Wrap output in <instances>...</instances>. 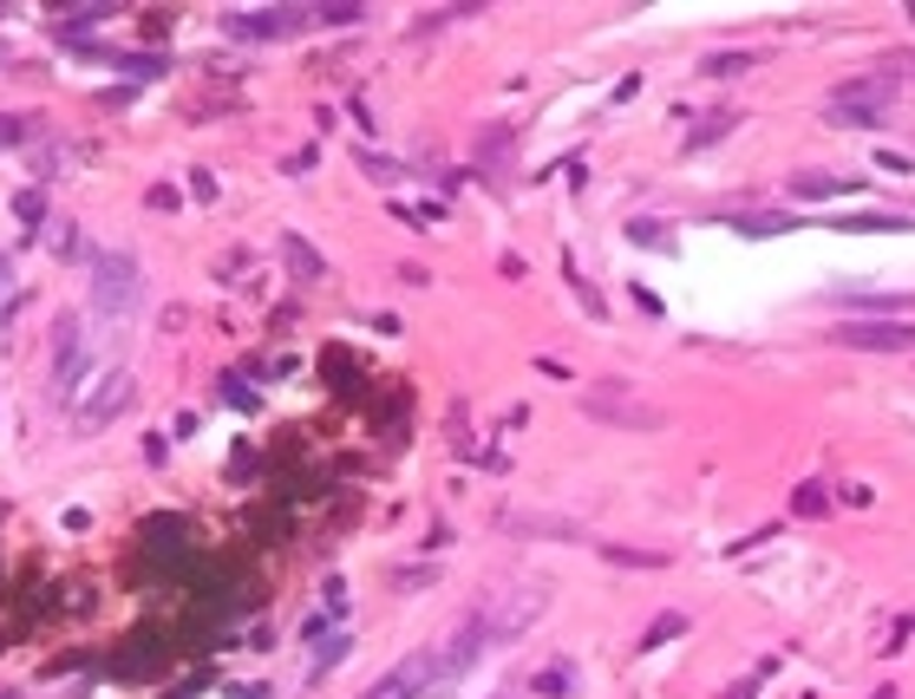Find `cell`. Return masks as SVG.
<instances>
[{
    "mask_svg": "<svg viewBox=\"0 0 915 699\" xmlns=\"http://www.w3.org/2000/svg\"><path fill=\"white\" fill-rule=\"evenodd\" d=\"M732 229H746V236H778V229H791V216H766V210H752V216H732Z\"/></svg>",
    "mask_w": 915,
    "mask_h": 699,
    "instance_id": "cell-13",
    "label": "cell"
},
{
    "mask_svg": "<svg viewBox=\"0 0 915 699\" xmlns=\"http://www.w3.org/2000/svg\"><path fill=\"white\" fill-rule=\"evenodd\" d=\"M537 693H543V699H563L569 693V674H563V667H550V674L537 680Z\"/></svg>",
    "mask_w": 915,
    "mask_h": 699,
    "instance_id": "cell-20",
    "label": "cell"
},
{
    "mask_svg": "<svg viewBox=\"0 0 915 699\" xmlns=\"http://www.w3.org/2000/svg\"><path fill=\"white\" fill-rule=\"evenodd\" d=\"M838 222H844V229H896V222H915V216H838Z\"/></svg>",
    "mask_w": 915,
    "mask_h": 699,
    "instance_id": "cell-18",
    "label": "cell"
},
{
    "mask_svg": "<svg viewBox=\"0 0 915 699\" xmlns=\"http://www.w3.org/2000/svg\"><path fill=\"white\" fill-rule=\"evenodd\" d=\"M27 138V125H20V118H0V144H20Z\"/></svg>",
    "mask_w": 915,
    "mask_h": 699,
    "instance_id": "cell-24",
    "label": "cell"
},
{
    "mask_svg": "<svg viewBox=\"0 0 915 699\" xmlns=\"http://www.w3.org/2000/svg\"><path fill=\"white\" fill-rule=\"evenodd\" d=\"M746 66H759V60H752V53H713V60H706L713 79H732V72H746Z\"/></svg>",
    "mask_w": 915,
    "mask_h": 699,
    "instance_id": "cell-16",
    "label": "cell"
},
{
    "mask_svg": "<svg viewBox=\"0 0 915 699\" xmlns=\"http://www.w3.org/2000/svg\"><path fill=\"white\" fill-rule=\"evenodd\" d=\"M732 125H739V112H726V105H719V112H713V118H700V125H694V132H687V150H706V144H713V138H726V132H732Z\"/></svg>",
    "mask_w": 915,
    "mask_h": 699,
    "instance_id": "cell-12",
    "label": "cell"
},
{
    "mask_svg": "<svg viewBox=\"0 0 915 699\" xmlns=\"http://www.w3.org/2000/svg\"><path fill=\"white\" fill-rule=\"evenodd\" d=\"M445 687H451L445 654H438V647H419V654H406L366 699H425V693H445Z\"/></svg>",
    "mask_w": 915,
    "mask_h": 699,
    "instance_id": "cell-4",
    "label": "cell"
},
{
    "mask_svg": "<svg viewBox=\"0 0 915 699\" xmlns=\"http://www.w3.org/2000/svg\"><path fill=\"white\" fill-rule=\"evenodd\" d=\"M282 255H288V269H294V281H321V275H327V262H321L301 236H282Z\"/></svg>",
    "mask_w": 915,
    "mask_h": 699,
    "instance_id": "cell-11",
    "label": "cell"
},
{
    "mask_svg": "<svg viewBox=\"0 0 915 699\" xmlns=\"http://www.w3.org/2000/svg\"><path fill=\"white\" fill-rule=\"evenodd\" d=\"M144 307V269L138 255H98V269H92V314L98 321H132Z\"/></svg>",
    "mask_w": 915,
    "mask_h": 699,
    "instance_id": "cell-2",
    "label": "cell"
},
{
    "mask_svg": "<svg viewBox=\"0 0 915 699\" xmlns=\"http://www.w3.org/2000/svg\"><path fill=\"white\" fill-rule=\"evenodd\" d=\"M13 210H20V222H40V216H46V197H40V190H20Z\"/></svg>",
    "mask_w": 915,
    "mask_h": 699,
    "instance_id": "cell-19",
    "label": "cell"
},
{
    "mask_svg": "<svg viewBox=\"0 0 915 699\" xmlns=\"http://www.w3.org/2000/svg\"><path fill=\"white\" fill-rule=\"evenodd\" d=\"M301 27H308V13H229V33H242V40H282Z\"/></svg>",
    "mask_w": 915,
    "mask_h": 699,
    "instance_id": "cell-8",
    "label": "cell"
},
{
    "mask_svg": "<svg viewBox=\"0 0 915 699\" xmlns=\"http://www.w3.org/2000/svg\"><path fill=\"white\" fill-rule=\"evenodd\" d=\"M582 413H595V419H609V425H661V413H654L647 399H634L628 386H589V393H582Z\"/></svg>",
    "mask_w": 915,
    "mask_h": 699,
    "instance_id": "cell-7",
    "label": "cell"
},
{
    "mask_svg": "<svg viewBox=\"0 0 915 699\" xmlns=\"http://www.w3.org/2000/svg\"><path fill=\"white\" fill-rule=\"evenodd\" d=\"M838 341L863 347V353H909L915 321H838Z\"/></svg>",
    "mask_w": 915,
    "mask_h": 699,
    "instance_id": "cell-5",
    "label": "cell"
},
{
    "mask_svg": "<svg viewBox=\"0 0 915 699\" xmlns=\"http://www.w3.org/2000/svg\"><path fill=\"white\" fill-rule=\"evenodd\" d=\"M353 634L347 628H327V622H314V674H327L334 660H347Z\"/></svg>",
    "mask_w": 915,
    "mask_h": 699,
    "instance_id": "cell-9",
    "label": "cell"
},
{
    "mask_svg": "<svg viewBox=\"0 0 915 699\" xmlns=\"http://www.w3.org/2000/svg\"><path fill=\"white\" fill-rule=\"evenodd\" d=\"M308 20H327V27H347V20H360V7H353V0H334V7H314Z\"/></svg>",
    "mask_w": 915,
    "mask_h": 699,
    "instance_id": "cell-17",
    "label": "cell"
},
{
    "mask_svg": "<svg viewBox=\"0 0 915 699\" xmlns=\"http://www.w3.org/2000/svg\"><path fill=\"white\" fill-rule=\"evenodd\" d=\"M98 373V353H92V334H85V321L66 314L60 321V334H53V393L79 406V393H85V379Z\"/></svg>",
    "mask_w": 915,
    "mask_h": 699,
    "instance_id": "cell-3",
    "label": "cell"
},
{
    "mask_svg": "<svg viewBox=\"0 0 915 699\" xmlns=\"http://www.w3.org/2000/svg\"><path fill=\"white\" fill-rule=\"evenodd\" d=\"M890 79H915V46L909 53H890Z\"/></svg>",
    "mask_w": 915,
    "mask_h": 699,
    "instance_id": "cell-21",
    "label": "cell"
},
{
    "mask_svg": "<svg viewBox=\"0 0 915 699\" xmlns=\"http://www.w3.org/2000/svg\"><path fill=\"white\" fill-rule=\"evenodd\" d=\"M222 399H229V406H256V393H249V386H236V379H222Z\"/></svg>",
    "mask_w": 915,
    "mask_h": 699,
    "instance_id": "cell-22",
    "label": "cell"
},
{
    "mask_svg": "<svg viewBox=\"0 0 915 699\" xmlns=\"http://www.w3.org/2000/svg\"><path fill=\"white\" fill-rule=\"evenodd\" d=\"M360 170H366L373 184H399V164H393V157H379V150H360Z\"/></svg>",
    "mask_w": 915,
    "mask_h": 699,
    "instance_id": "cell-14",
    "label": "cell"
},
{
    "mask_svg": "<svg viewBox=\"0 0 915 699\" xmlns=\"http://www.w3.org/2000/svg\"><path fill=\"white\" fill-rule=\"evenodd\" d=\"M190 197H204V204L216 197V177H210V170H197V177H190Z\"/></svg>",
    "mask_w": 915,
    "mask_h": 699,
    "instance_id": "cell-23",
    "label": "cell"
},
{
    "mask_svg": "<svg viewBox=\"0 0 915 699\" xmlns=\"http://www.w3.org/2000/svg\"><path fill=\"white\" fill-rule=\"evenodd\" d=\"M674 634H687V615H661V622H654V628L641 634V647H667V640H674Z\"/></svg>",
    "mask_w": 915,
    "mask_h": 699,
    "instance_id": "cell-15",
    "label": "cell"
},
{
    "mask_svg": "<svg viewBox=\"0 0 915 699\" xmlns=\"http://www.w3.org/2000/svg\"><path fill=\"white\" fill-rule=\"evenodd\" d=\"M890 112H896V79H890V72L844 79V85L831 92V105H824V118H831L838 132H876Z\"/></svg>",
    "mask_w": 915,
    "mask_h": 699,
    "instance_id": "cell-1",
    "label": "cell"
},
{
    "mask_svg": "<svg viewBox=\"0 0 915 699\" xmlns=\"http://www.w3.org/2000/svg\"><path fill=\"white\" fill-rule=\"evenodd\" d=\"M132 393H138V386H132V373H125V366H112V373L98 379V393H92V399H79V431L112 425L125 406H132Z\"/></svg>",
    "mask_w": 915,
    "mask_h": 699,
    "instance_id": "cell-6",
    "label": "cell"
},
{
    "mask_svg": "<svg viewBox=\"0 0 915 699\" xmlns=\"http://www.w3.org/2000/svg\"><path fill=\"white\" fill-rule=\"evenodd\" d=\"M850 184L844 177H831V170H798L791 177V197H804V204H818V197H844Z\"/></svg>",
    "mask_w": 915,
    "mask_h": 699,
    "instance_id": "cell-10",
    "label": "cell"
}]
</instances>
